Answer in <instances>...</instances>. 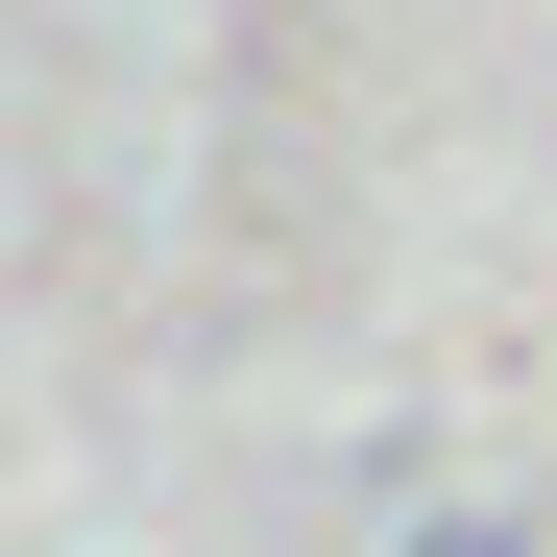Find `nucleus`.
<instances>
[{"label": "nucleus", "instance_id": "1", "mask_svg": "<svg viewBox=\"0 0 557 557\" xmlns=\"http://www.w3.org/2000/svg\"><path fill=\"white\" fill-rule=\"evenodd\" d=\"M388 557H533V533H509V509H436V533H388Z\"/></svg>", "mask_w": 557, "mask_h": 557}]
</instances>
